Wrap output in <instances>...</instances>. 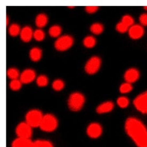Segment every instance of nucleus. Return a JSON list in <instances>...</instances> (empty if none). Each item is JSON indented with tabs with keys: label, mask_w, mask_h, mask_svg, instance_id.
<instances>
[{
	"label": "nucleus",
	"mask_w": 147,
	"mask_h": 147,
	"mask_svg": "<svg viewBox=\"0 0 147 147\" xmlns=\"http://www.w3.org/2000/svg\"><path fill=\"white\" fill-rule=\"evenodd\" d=\"M125 131L138 147H147V129L136 118H128L125 122Z\"/></svg>",
	"instance_id": "nucleus-1"
},
{
	"label": "nucleus",
	"mask_w": 147,
	"mask_h": 147,
	"mask_svg": "<svg viewBox=\"0 0 147 147\" xmlns=\"http://www.w3.org/2000/svg\"><path fill=\"white\" fill-rule=\"evenodd\" d=\"M85 102L84 95L79 92L72 93L68 100V106L71 110L78 111L83 107Z\"/></svg>",
	"instance_id": "nucleus-2"
},
{
	"label": "nucleus",
	"mask_w": 147,
	"mask_h": 147,
	"mask_svg": "<svg viewBox=\"0 0 147 147\" xmlns=\"http://www.w3.org/2000/svg\"><path fill=\"white\" fill-rule=\"evenodd\" d=\"M58 126V120L56 117L51 113L43 115L40 127L41 130L46 132L55 131Z\"/></svg>",
	"instance_id": "nucleus-3"
},
{
	"label": "nucleus",
	"mask_w": 147,
	"mask_h": 147,
	"mask_svg": "<svg viewBox=\"0 0 147 147\" xmlns=\"http://www.w3.org/2000/svg\"><path fill=\"white\" fill-rule=\"evenodd\" d=\"M43 116V115L40 110L38 109L31 110L26 115L25 121L32 128L40 127Z\"/></svg>",
	"instance_id": "nucleus-4"
},
{
	"label": "nucleus",
	"mask_w": 147,
	"mask_h": 147,
	"mask_svg": "<svg viewBox=\"0 0 147 147\" xmlns=\"http://www.w3.org/2000/svg\"><path fill=\"white\" fill-rule=\"evenodd\" d=\"M73 38L70 35H63L59 37L55 42V47L58 51H65L74 44Z\"/></svg>",
	"instance_id": "nucleus-5"
},
{
	"label": "nucleus",
	"mask_w": 147,
	"mask_h": 147,
	"mask_svg": "<svg viewBox=\"0 0 147 147\" xmlns=\"http://www.w3.org/2000/svg\"><path fill=\"white\" fill-rule=\"evenodd\" d=\"M32 128L27 123L22 122L18 125L16 133L18 138L22 139H30L32 136Z\"/></svg>",
	"instance_id": "nucleus-6"
},
{
	"label": "nucleus",
	"mask_w": 147,
	"mask_h": 147,
	"mask_svg": "<svg viewBox=\"0 0 147 147\" xmlns=\"http://www.w3.org/2000/svg\"><path fill=\"white\" fill-rule=\"evenodd\" d=\"M101 65V59L97 56H93L89 59L85 66V71L89 74H96L100 69Z\"/></svg>",
	"instance_id": "nucleus-7"
},
{
	"label": "nucleus",
	"mask_w": 147,
	"mask_h": 147,
	"mask_svg": "<svg viewBox=\"0 0 147 147\" xmlns=\"http://www.w3.org/2000/svg\"><path fill=\"white\" fill-rule=\"evenodd\" d=\"M136 109L142 113H147V91L140 94L134 100Z\"/></svg>",
	"instance_id": "nucleus-8"
},
{
	"label": "nucleus",
	"mask_w": 147,
	"mask_h": 147,
	"mask_svg": "<svg viewBox=\"0 0 147 147\" xmlns=\"http://www.w3.org/2000/svg\"><path fill=\"white\" fill-rule=\"evenodd\" d=\"M102 133V127L100 124L92 123L89 124L87 128V134L90 138L96 139L99 138Z\"/></svg>",
	"instance_id": "nucleus-9"
},
{
	"label": "nucleus",
	"mask_w": 147,
	"mask_h": 147,
	"mask_svg": "<svg viewBox=\"0 0 147 147\" xmlns=\"http://www.w3.org/2000/svg\"><path fill=\"white\" fill-rule=\"evenodd\" d=\"M128 34L132 39H139L141 38L144 33V30L141 25H133L128 31Z\"/></svg>",
	"instance_id": "nucleus-10"
},
{
	"label": "nucleus",
	"mask_w": 147,
	"mask_h": 147,
	"mask_svg": "<svg viewBox=\"0 0 147 147\" xmlns=\"http://www.w3.org/2000/svg\"><path fill=\"white\" fill-rule=\"evenodd\" d=\"M36 77L34 70L28 69L24 70L20 75V80L22 84H27L33 81Z\"/></svg>",
	"instance_id": "nucleus-11"
},
{
	"label": "nucleus",
	"mask_w": 147,
	"mask_h": 147,
	"mask_svg": "<svg viewBox=\"0 0 147 147\" xmlns=\"http://www.w3.org/2000/svg\"><path fill=\"white\" fill-rule=\"evenodd\" d=\"M139 77V71L136 68L129 69L124 74V79L126 82L131 84L137 81Z\"/></svg>",
	"instance_id": "nucleus-12"
},
{
	"label": "nucleus",
	"mask_w": 147,
	"mask_h": 147,
	"mask_svg": "<svg viewBox=\"0 0 147 147\" xmlns=\"http://www.w3.org/2000/svg\"><path fill=\"white\" fill-rule=\"evenodd\" d=\"M12 147H35L34 142L30 139L18 138L12 143Z\"/></svg>",
	"instance_id": "nucleus-13"
},
{
	"label": "nucleus",
	"mask_w": 147,
	"mask_h": 147,
	"mask_svg": "<svg viewBox=\"0 0 147 147\" xmlns=\"http://www.w3.org/2000/svg\"><path fill=\"white\" fill-rule=\"evenodd\" d=\"M34 32L30 26H25L22 30L20 33V36L22 41L25 42H28L31 41L32 37H33Z\"/></svg>",
	"instance_id": "nucleus-14"
},
{
	"label": "nucleus",
	"mask_w": 147,
	"mask_h": 147,
	"mask_svg": "<svg viewBox=\"0 0 147 147\" xmlns=\"http://www.w3.org/2000/svg\"><path fill=\"white\" fill-rule=\"evenodd\" d=\"M114 108V104L111 101H107L99 105L96 108V112L103 114L111 111Z\"/></svg>",
	"instance_id": "nucleus-15"
},
{
	"label": "nucleus",
	"mask_w": 147,
	"mask_h": 147,
	"mask_svg": "<svg viewBox=\"0 0 147 147\" xmlns=\"http://www.w3.org/2000/svg\"><path fill=\"white\" fill-rule=\"evenodd\" d=\"M42 57V51L38 47L32 48L30 51V57L33 62H38Z\"/></svg>",
	"instance_id": "nucleus-16"
},
{
	"label": "nucleus",
	"mask_w": 147,
	"mask_h": 147,
	"mask_svg": "<svg viewBox=\"0 0 147 147\" xmlns=\"http://www.w3.org/2000/svg\"><path fill=\"white\" fill-rule=\"evenodd\" d=\"M48 17L46 14L40 13L36 17L35 24L39 28H42L46 26L48 23Z\"/></svg>",
	"instance_id": "nucleus-17"
},
{
	"label": "nucleus",
	"mask_w": 147,
	"mask_h": 147,
	"mask_svg": "<svg viewBox=\"0 0 147 147\" xmlns=\"http://www.w3.org/2000/svg\"><path fill=\"white\" fill-rule=\"evenodd\" d=\"M90 30L93 34L98 35L103 32L104 30V27L102 24L95 23L91 25L90 27Z\"/></svg>",
	"instance_id": "nucleus-18"
},
{
	"label": "nucleus",
	"mask_w": 147,
	"mask_h": 147,
	"mask_svg": "<svg viewBox=\"0 0 147 147\" xmlns=\"http://www.w3.org/2000/svg\"><path fill=\"white\" fill-rule=\"evenodd\" d=\"M62 32V28L57 25L52 26L49 30V35L53 38H57L61 35Z\"/></svg>",
	"instance_id": "nucleus-19"
},
{
	"label": "nucleus",
	"mask_w": 147,
	"mask_h": 147,
	"mask_svg": "<svg viewBox=\"0 0 147 147\" xmlns=\"http://www.w3.org/2000/svg\"><path fill=\"white\" fill-rule=\"evenodd\" d=\"M96 40L93 36H87L84 39V45L88 48H92L95 46Z\"/></svg>",
	"instance_id": "nucleus-20"
},
{
	"label": "nucleus",
	"mask_w": 147,
	"mask_h": 147,
	"mask_svg": "<svg viewBox=\"0 0 147 147\" xmlns=\"http://www.w3.org/2000/svg\"><path fill=\"white\" fill-rule=\"evenodd\" d=\"M9 33L12 36H16L18 34H20L21 29L19 25L17 24H12L10 25L8 30Z\"/></svg>",
	"instance_id": "nucleus-21"
},
{
	"label": "nucleus",
	"mask_w": 147,
	"mask_h": 147,
	"mask_svg": "<svg viewBox=\"0 0 147 147\" xmlns=\"http://www.w3.org/2000/svg\"><path fill=\"white\" fill-rule=\"evenodd\" d=\"M7 76L9 78L11 79L12 80L18 79V78L20 77V72L18 69L15 67H11L8 69L7 71Z\"/></svg>",
	"instance_id": "nucleus-22"
},
{
	"label": "nucleus",
	"mask_w": 147,
	"mask_h": 147,
	"mask_svg": "<svg viewBox=\"0 0 147 147\" xmlns=\"http://www.w3.org/2000/svg\"><path fill=\"white\" fill-rule=\"evenodd\" d=\"M35 147H54L49 141L45 140H37L34 142Z\"/></svg>",
	"instance_id": "nucleus-23"
},
{
	"label": "nucleus",
	"mask_w": 147,
	"mask_h": 147,
	"mask_svg": "<svg viewBox=\"0 0 147 147\" xmlns=\"http://www.w3.org/2000/svg\"><path fill=\"white\" fill-rule=\"evenodd\" d=\"M121 22L122 23H123L125 25H126L129 28H130L132 26H133L134 25V20L132 16L128 15L124 16L122 17Z\"/></svg>",
	"instance_id": "nucleus-24"
},
{
	"label": "nucleus",
	"mask_w": 147,
	"mask_h": 147,
	"mask_svg": "<svg viewBox=\"0 0 147 147\" xmlns=\"http://www.w3.org/2000/svg\"><path fill=\"white\" fill-rule=\"evenodd\" d=\"M133 89V86L131 84L125 82L121 84L119 88V91L122 94H126V93L131 92Z\"/></svg>",
	"instance_id": "nucleus-25"
},
{
	"label": "nucleus",
	"mask_w": 147,
	"mask_h": 147,
	"mask_svg": "<svg viewBox=\"0 0 147 147\" xmlns=\"http://www.w3.org/2000/svg\"><path fill=\"white\" fill-rule=\"evenodd\" d=\"M36 84L39 87H45L48 84V79L45 75H40L36 79Z\"/></svg>",
	"instance_id": "nucleus-26"
},
{
	"label": "nucleus",
	"mask_w": 147,
	"mask_h": 147,
	"mask_svg": "<svg viewBox=\"0 0 147 147\" xmlns=\"http://www.w3.org/2000/svg\"><path fill=\"white\" fill-rule=\"evenodd\" d=\"M22 85V82L18 79L12 80L11 82H10V88L12 90L17 91L21 88Z\"/></svg>",
	"instance_id": "nucleus-27"
},
{
	"label": "nucleus",
	"mask_w": 147,
	"mask_h": 147,
	"mask_svg": "<svg viewBox=\"0 0 147 147\" xmlns=\"http://www.w3.org/2000/svg\"><path fill=\"white\" fill-rule=\"evenodd\" d=\"M53 88L56 91H60L64 87V82L61 79H56L53 83Z\"/></svg>",
	"instance_id": "nucleus-28"
},
{
	"label": "nucleus",
	"mask_w": 147,
	"mask_h": 147,
	"mask_svg": "<svg viewBox=\"0 0 147 147\" xmlns=\"http://www.w3.org/2000/svg\"><path fill=\"white\" fill-rule=\"evenodd\" d=\"M33 37L36 41H41L45 38V33L41 29H37L33 33Z\"/></svg>",
	"instance_id": "nucleus-29"
},
{
	"label": "nucleus",
	"mask_w": 147,
	"mask_h": 147,
	"mask_svg": "<svg viewBox=\"0 0 147 147\" xmlns=\"http://www.w3.org/2000/svg\"><path fill=\"white\" fill-rule=\"evenodd\" d=\"M117 104L121 108H125L129 105V100L126 97H120L117 99Z\"/></svg>",
	"instance_id": "nucleus-30"
},
{
	"label": "nucleus",
	"mask_w": 147,
	"mask_h": 147,
	"mask_svg": "<svg viewBox=\"0 0 147 147\" xmlns=\"http://www.w3.org/2000/svg\"><path fill=\"white\" fill-rule=\"evenodd\" d=\"M116 28L117 31L120 33H126V32H128L129 28V27H127L126 25H125L121 22H119L117 24Z\"/></svg>",
	"instance_id": "nucleus-31"
},
{
	"label": "nucleus",
	"mask_w": 147,
	"mask_h": 147,
	"mask_svg": "<svg viewBox=\"0 0 147 147\" xmlns=\"http://www.w3.org/2000/svg\"><path fill=\"white\" fill-rule=\"evenodd\" d=\"M139 20L142 26H147V13H143L140 16Z\"/></svg>",
	"instance_id": "nucleus-32"
},
{
	"label": "nucleus",
	"mask_w": 147,
	"mask_h": 147,
	"mask_svg": "<svg viewBox=\"0 0 147 147\" xmlns=\"http://www.w3.org/2000/svg\"><path fill=\"white\" fill-rule=\"evenodd\" d=\"M98 7L97 6H88L85 8L86 11L88 13H94L98 10Z\"/></svg>",
	"instance_id": "nucleus-33"
},
{
	"label": "nucleus",
	"mask_w": 147,
	"mask_h": 147,
	"mask_svg": "<svg viewBox=\"0 0 147 147\" xmlns=\"http://www.w3.org/2000/svg\"><path fill=\"white\" fill-rule=\"evenodd\" d=\"M6 24H7V25H8V24H9V18H8V16H7L6 17Z\"/></svg>",
	"instance_id": "nucleus-34"
},
{
	"label": "nucleus",
	"mask_w": 147,
	"mask_h": 147,
	"mask_svg": "<svg viewBox=\"0 0 147 147\" xmlns=\"http://www.w3.org/2000/svg\"><path fill=\"white\" fill-rule=\"evenodd\" d=\"M144 9L146 10H147V6H146V7H144Z\"/></svg>",
	"instance_id": "nucleus-35"
}]
</instances>
